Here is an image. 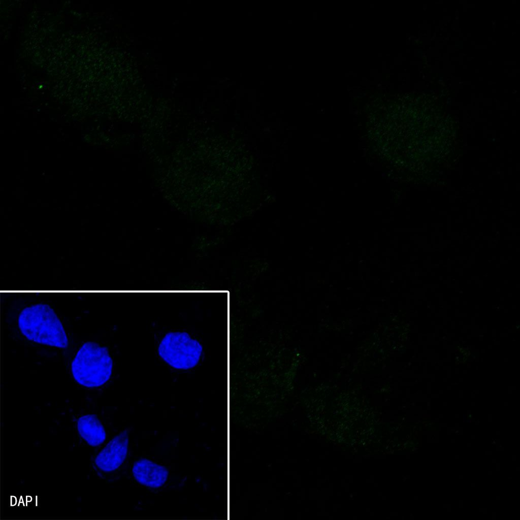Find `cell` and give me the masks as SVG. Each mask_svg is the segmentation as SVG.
<instances>
[{"mask_svg":"<svg viewBox=\"0 0 520 520\" xmlns=\"http://www.w3.org/2000/svg\"><path fill=\"white\" fill-rule=\"evenodd\" d=\"M18 327L28 339L58 347L68 346L62 324L48 305L38 304L23 309L18 318Z\"/></svg>","mask_w":520,"mask_h":520,"instance_id":"cell-1","label":"cell"},{"mask_svg":"<svg viewBox=\"0 0 520 520\" xmlns=\"http://www.w3.org/2000/svg\"><path fill=\"white\" fill-rule=\"evenodd\" d=\"M75 379L90 387L103 385L110 378L112 360L108 349L94 342H87L80 348L71 366Z\"/></svg>","mask_w":520,"mask_h":520,"instance_id":"cell-2","label":"cell"},{"mask_svg":"<svg viewBox=\"0 0 520 520\" xmlns=\"http://www.w3.org/2000/svg\"><path fill=\"white\" fill-rule=\"evenodd\" d=\"M159 355L171 366L187 370L199 363L202 353L200 343L185 332H170L160 341Z\"/></svg>","mask_w":520,"mask_h":520,"instance_id":"cell-3","label":"cell"},{"mask_svg":"<svg viewBox=\"0 0 520 520\" xmlns=\"http://www.w3.org/2000/svg\"><path fill=\"white\" fill-rule=\"evenodd\" d=\"M128 430L118 434L94 458L92 467L102 478L111 475L125 460L128 448Z\"/></svg>","mask_w":520,"mask_h":520,"instance_id":"cell-4","label":"cell"},{"mask_svg":"<svg viewBox=\"0 0 520 520\" xmlns=\"http://www.w3.org/2000/svg\"><path fill=\"white\" fill-rule=\"evenodd\" d=\"M132 472L138 483L152 488L163 485L169 476V471L166 467L146 459L136 461Z\"/></svg>","mask_w":520,"mask_h":520,"instance_id":"cell-5","label":"cell"},{"mask_svg":"<svg viewBox=\"0 0 520 520\" xmlns=\"http://www.w3.org/2000/svg\"><path fill=\"white\" fill-rule=\"evenodd\" d=\"M76 427L80 437L91 446L102 445L106 439L105 427L95 414H86L79 417Z\"/></svg>","mask_w":520,"mask_h":520,"instance_id":"cell-6","label":"cell"}]
</instances>
